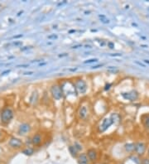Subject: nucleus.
I'll return each instance as SVG.
<instances>
[{
  "label": "nucleus",
  "instance_id": "1",
  "mask_svg": "<svg viewBox=\"0 0 149 164\" xmlns=\"http://www.w3.org/2000/svg\"><path fill=\"white\" fill-rule=\"evenodd\" d=\"M14 117V111L11 107H4L0 112V122L3 125H8Z\"/></svg>",
  "mask_w": 149,
  "mask_h": 164
},
{
  "label": "nucleus",
  "instance_id": "2",
  "mask_svg": "<svg viewBox=\"0 0 149 164\" xmlns=\"http://www.w3.org/2000/svg\"><path fill=\"white\" fill-rule=\"evenodd\" d=\"M51 93L53 96V98L56 100H59L62 98L63 96V92H62V89L61 85H57V84H55V85H51Z\"/></svg>",
  "mask_w": 149,
  "mask_h": 164
},
{
  "label": "nucleus",
  "instance_id": "3",
  "mask_svg": "<svg viewBox=\"0 0 149 164\" xmlns=\"http://www.w3.org/2000/svg\"><path fill=\"white\" fill-rule=\"evenodd\" d=\"M74 86L79 94H85L87 90V85L83 79L76 80L74 83Z\"/></svg>",
  "mask_w": 149,
  "mask_h": 164
},
{
  "label": "nucleus",
  "instance_id": "4",
  "mask_svg": "<svg viewBox=\"0 0 149 164\" xmlns=\"http://www.w3.org/2000/svg\"><path fill=\"white\" fill-rule=\"evenodd\" d=\"M8 146L12 149H20L22 148L23 142L20 138H16V137H12L8 141Z\"/></svg>",
  "mask_w": 149,
  "mask_h": 164
},
{
  "label": "nucleus",
  "instance_id": "5",
  "mask_svg": "<svg viewBox=\"0 0 149 164\" xmlns=\"http://www.w3.org/2000/svg\"><path fill=\"white\" fill-rule=\"evenodd\" d=\"M113 123H114V122H113V120L110 119V117L109 118H105L102 120V122L101 123L99 124V131L100 132V133H104L105 132L106 130H107L109 127H110Z\"/></svg>",
  "mask_w": 149,
  "mask_h": 164
},
{
  "label": "nucleus",
  "instance_id": "6",
  "mask_svg": "<svg viewBox=\"0 0 149 164\" xmlns=\"http://www.w3.org/2000/svg\"><path fill=\"white\" fill-rule=\"evenodd\" d=\"M31 131V126L29 123H23L18 128V133L20 135H26Z\"/></svg>",
  "mask_w": 149,
  "mask_h": 164
},
{
  "label": "nucleus",
  "instance_id": "7",
  "mask_svg": "<svg viewBox=\"0 0 149 164\" xmlns=\"http://www.w3.org/2000/svg\"><path fill=\"white\" fill-rule=\"evenodd\" d=\"M121 95L124 97L125 99L130 100V101H134V100L137 99L138 97V93L134 91V90H132L131 92H128V93H122Z\"/></svg>",
  "mask_w": 149,
  "mask_h": 164
},
{
  "label": "nucleus",
  "instance_id": "8",
  "mask_svg": "<svg viewBox=\"0 0 149 164\" xmlns=\"http://www.w3.org/2000/svg\"><path fill=\"white\" fill-rule=\"evenodd\" d=\"M134 150L138 155H142L146 151V145L144 144L143 143L138 142V143H137L135 144Z\"/></svg>",
  "mask_w": 149,
  "mask_h": 164
},
{
  "label": "nucleus",
  "instance_id": "9",
  "mask_svg": "<svg viewBox=\"0 0 149 164\" xmlns=\"http://www.w3.org/2000/svg\"><path fill=\"white\" fill-rule=\"evenodd\" d=\"M86 154H87V156H88L89 160H90L91 162H95L96 160H97L98 153H97V152H96V150H94V148L88 149Z\"/></svg>",
  "mask_w": 149,
  "mask_h": 164
},
{
  "label": "nucleus",
  "instance_id": "10",
  "mask_svg": "<svg viewBox=\"0 0 149 164\" xmlns=\"http://www.w3.org/2000/svg\"><path fill=\"white\" fill-rule=\"evenodd\" d=\"M42 137L41 135V133H36L32 136V143L34 146H38L42 143Z\"/></svg>",
  "mask_w": 149,
  "mask_h": 164
},
{
  "label": "nucleus",
  "instance_id": "11",
  "mask_svg": "<svg viewBox=\"0 0 149 164\" xmlns=\"http://www.w3.org/2000/svg\"><path fill=\"white\" fill-rule=\"evenodd\" d=\"M87 113H88V109H87V107L83 105L81 106L80 108L79 109V119H85L87 116Z\"/></svg>",
  "mask_w": 149,
  "mask_h": 164
},
{
  "label": "nucleus",
  "instance_id": "12",
  "mask_svg": "<svg viewBox=\"0 0 149 164\" xmlns=\"http://www.w3.org/2000/svg\"><path fill=\"white\" fill-rule=\"evenodd\" d=\"M79 161L80 164H88L89 158L86 153H81L79 155Z\"/></svg>",
  "mask_w": 149,
  "mask_h": 164
},
{
  "label": "nucleus",
  "instance_id": "13",
  "mask_svg": "<svg viewBox=\"0 0 149 164\" xmlns=\"http://www.w3.org/2000/svg\"><path fill=\"white\" fill-rule=\"evenodd\" d=\"M22 153L26 156H31L34 153V150H33V148H26L22 150Z\"/></svg>",
  "mask_w": 149,
  "mask_h": 164
},
{
  "label": "nucleus",
  "instance_id": "14",
  "mask_svg": "<svg viewBox=\"0 0 149 164\" xmlns=\"http://www.w3.org/2000/svg\"><path fill=\"white\" fill-rule=\"evenodd\" d=\"M110 119L113 120V122L114 123H118L119 120H120V116H119L117 113H114L111 115Z\"/></svg>",
  "mask_w": 149,
  "mask_h": 164
},
{
  "label": "nucleus",
  "instance_id": "15",
  "mask_svg": "<svg viewBox=\"0 0 149 164\" xmlns=\"http://www.w3.org/2000/svg\"><path fill=\"white\" fill-rule=\"evenodd\" d=\"M134 148H135V144H133V143H127V144L125 145V150L129 153L133 151Z\"/></svg>",
  "mask_w": 149,
  "mask_h": 164
},
{
  "label": "nucleus",
  "instance_id": "16",
  "mask_svg": "<svg viewBox=\"0 0 149 164\" xmlns=\"http://www.w3.org/2000/svg\"><path fill=\"white\" fill-rule=\"evenodd\" d=\"M69 151H70V153H71V154L73 157H76V156H77L78 151H77V149H76L74 146H70V147H69Z\"/></svg>",
  "mask_w": 149,
  "mask_h": 164
},
{
  "label": "nucleus",
  "instance_id": "17",
  "mask_svg": "<svg viewBox=\"0 0 149 164\" xmlns=\"http://www.w3.org/2000/svg\"><path fill=\"white\" fill-rule=\"evenodd\" d=\"M99 18H100V21H101L103 23H104V24H108V23H109V20L107 18H106L105 15L99 14Z\"/></svg>",
  "mask_w": 149,
  "mask_h": 164
},
{
  "label": "nucleus",
  "instance_id": "18",
  "mask_svg": "<svg viewBox=\"0 0 149 164\" xmlns=\"http://www.w3.org/2000/svg\"><path fill=\"white\" fill-rule=\"evenodd\" d=\"M107 70H108V71L110 73H118L119 71L118 69L116 67V66H108Z\"/></svg>",
  "mask_w": 149,
  "mask_h": 164
},
{
  "label": "nucleus",
  "instance_id": "19",
  "mask_svg": "<svg viewBox=\"0 0 149 164\" xmlns=\"http://www.w3.org/2000/svg\"><path fill=\"white\" fill-rule=\"evenodd\" d=\"M98 61V59L97 58H92V59H89L87 61H85L84 64H89V63H94V62H97Z\"/></svg>",
  "mask_w": 149,
  "mask_h": 164
},
{
  "label": "nucleus",
  "instance_id": "20",
  "mask_svg": "<svg viewBox=\"0 0 149 164\" xmlns=\"http://www.w3.org/2000/svg\"><path fill=\"white\" fill-rule=\"evenodd\" d=\"M74 147L75 148L77 149V151L79 152V151H80V150L82 149V146L79 144V143H75V145H74Z\"/></svg>",
  "mask_w": 149,
  "mask_h": 164
},
{
  "label": "nucleus",
  "instance_id": "21",
  "mask_svg": "<svg viewBox=\"0 0 149 164\" xmlns=\"http://www.w3.org/2000/svg\"><path fill=\"white\" fill-rule=\"evenodd\" d=\"M13 46H22V42H20V41H15L13 42Z\"/></svg>",
  "mask_w": 149,
  "mask_h": 164
},
{
  "label": "nucleus",
  "instance_id": "22",
  "mask_svg": "<svg viewBox=\"0 0 149 164\" xmlns=\"http://www.w3.org/2000/svg\"><path fill=\"white\" fill-rule=\"evenodd\" d=\"M47 37H48V39H56L58 36L56 34H52V35H49Z\"/></svg>",
  "mask_w": 149,
  "mask_h": 164
},
{
  "label": "nucleus",
  "instance_id": "23",
  "mask_svg": "<svg viewBox=\"0 0 149 164\" xmlns=\"http://www.w3.org/2000/svg\"><path fill=\"white\" fill-rule=\"evenodd\" d=\"M144 123H145V125L147 126V128H149V116H147V119L144 120Z\"/></svg>",
  "mask_w": 149,
  "mask_h": 164
},
{
  "label": "nucleus",
  "instance_id": "24",
  "mask_svg": "<svg viewBox=\"0 0 149 164\" xmlns=\"http://www.w3.org/2000/svg\"><path fill=\"white\" fill-rule=\"evenodd\" d=\"M108 46L110 49H113V48L114 47V43H113L112 42H108Z\"/></svg>",
  "mask_w": 149,
  "mask_h": 164
},
{
  "label": "nucleus",
  "instance_id": "25",
  "mask_svg": "<svg viewBox=\"0 0 149 164\" xmlns=\"http://www.w3.org/2000/svg\"><path fill=\"white\" fill-rule=\"evenodd\" d=\"M112 86V84L110 83H109V84H106L105 86H104V90H109V89H110V87Z\"/></svg>",
  "mask_w": 149,
  "mask_h": 164
},
{
  "label": "nucleus",
  "instance_id": "26",
  "mask_svg": "<svg viewBox=\"0 0 149 164\" xmlns=\"http://www.w3.org/2000/svg\"><path fill=\"white\" fill-rule=\"evenodd\" d=\"M103 66V64H99V65H97V66H92L91 69L92 70H94V69H98L99 67H102Z\"/></svg>",
  "mask_w": 149,
  "mask_h": 164
},
{
  "label": "nucleus",
  "instance_id": "27",
  "mask_svg": "<svg viewBox=\"0 0 149 164\" xmlns=\"http://www.w3.org/2000/svg\"><path fill=\"white\" fill-rule=\"evenodd\" d=\"M109 56H122V54L120 53H113V54H109Z\"/></svg>",
  "mask_w": 149,
  "mask_h": 164
},
{
  "label": "nucleus",
  "instance_id": "28",
  "mask_svg": "<svg viewBox=\"0 0 149 164\" xmlns=\"http://www.w3.org/2000/svg\"><path fill=\"white\" fill-rule=\"evenodd\" d=\"M34 74V72L33 71H29V72H24L23 73V75H32Z\"/></svg>",
  "mask_w": 149,
  "mask_h": 164
},
{
  "label": "nucleus",
  "instance_id": "29",
  "mask_svg": "<svg viewBox=\"0 0 149 164\" xmlns=\"http://www.w3.org/2000/svg\"><path fill=\"white\" fill-rule=\"evenodd\" d=\"M79 47H82V45L79 44V45H75V46H73L71 49H77V48H79Z\"/></svg>",
  "mask_w": 149,
  "mask_h": 164
},
{
  "label": "nucleus",
  "instance_id": "30",
  "mask_svg": "<svg viewBox=\"0 0 149 164\" xmlns=\"http://www.w3.org/2000/svg\"><path fill=\"white\" fill-rule=\"evenodd\" d=\"M134 62L136 63V64H138V65H139V66H142V67H144V68L146 67V66H145L144 64H142V63H141V62H139V61H135Z\"/></svg>",
  "mask_w": 149,
  "mask_h": 164
},
{
  "label": "nucleus",
  "instance_id": "31",
  "mask_svg": "<svg viewBox=\"0 0 149 164\" xmlns=\"http://www.w3.org/2000/svg\"><path fill=\"white\" fill-rule=\"evenodd\" d=\"M142 164H149V159H144L143 161H142Z\"/></svg>",
  "mask_w": 149,
  "mask_h": 164
},
{
  "label": "nucleus",
  "instance_id": "32",
  "mask_svg": "<svg viewBox=\"0 0 149 164\" xmlns=\"http://www.w3.org/2000/svg\"><path fill=\"white\" fill-rule=\"evenodd\" d=\"M30 48H32L31 46H24V48H21V51H26V50H28Z\"/></svg>",
  "mask_w": 149,
  "mask_h": 164
},
{
  "label": "nucleus",
  "instance_id": "33",
  "mask_svg": "<svg viewBox=\"0 0 149 164\" xmlns=\"http://www.w3.org/2000/svg\"><path fill=\"white\" fill-rule=\"evenodd\" d=\"M9 72H10V70H7V71H3L1 75H6V74H7V73H9Z\"/></svg>",
  "mask_w": 149,
  "mask_h": 164
},
{
  "label": "nucleus",
  "instance_id": "34",
  "mask_svg": "<svg viewBox=\"0 0 149 164\" xmlns=\"http://www.w3.org/2000/svg\"><path fill=\"white\" fill-rule=\"evenodd\" d=\"M22 34H20V35H18V36H14L12 38H19V37H22Z\"/></svg>",
  "mask_w": 149,
  "mask_h": 164
},
{
  "label": "nucleus",
  "instance_id": "35",
  "mask_svg": "<svg viewBox=\"0 0 149 164\" xmlns=\"http://www.w3.org/2000/svg\"><path fill=\"white\" fill-rule=\"evenodd\" d=\"M29 65H21V66H18V67H28Z\"/></svg>",
  "mask_w": 149,
  "mask_h": 164
},
{
  "label": "nucleus",
  "instance_id": "36",
  "mask_svg": "<svg viewBox=\"0 0 149 164\" xmlns=\"http://www.w3.org/2000/svg\"><path fill=\"white\" fill-rule=\"evenodd\" d=\"M68 56L67 53H64L63 55H59V57H63V56Z\"/></svg>",
  "mask_w": 149,
  "mask_h": 164
},
{
  "label": "nucleus",
  "instance_id": "37",
  "mask_svg": "<svg viewBox=\"0 0 149 164\" xmlns=\"http://www.w3.org/2000/svg\"><path fill=\"white\" fill-rule=\"evenodd\" d=\"M76 70H77V67H76V68H73V69H69V71H76Z\"/></svg>",
  "mask_w": 149,
  "mask_h": 164
},
{
  "label": "nucleus",
  "instance_id": "38",
  "mask_svg": "<svg viewBox=\"0 0 149 164\" xmlns=\"http://www.w3.org/2000/svg\"><path fill=\"white\" fill-rule=\"evenodd\" d=\"M143 62L146 63V64H148V65H149V60H144Z\"/></svg>",
  "mask_w": 149,
  "mask_h": 164
},
{
  "label": "nucleus",
  "instance_id": "39",
  "mask_svg": "<svg viewBox=\"0 0 149 164\" xmlns=\"http://www.w3.org/2000/svg\"><path fill=\"white\" fill-rule=\"evenodd\" d=\"M72 32H75V30H71V31L69 32V33H72Z\"/></svg>",
  "mask_w": 149,
  "mask_h": 164
},
{
  "label": "nucleus",
  "instance_id": "40",
  "mask_svg": "<svg viewBox=\"0 0 149 164\" xmlns=\"http://www.w3.org/2000/svg\"><path fill=\"white\" fill-rule=\"evenodd\" d=\"M22 12H23V11H20V12L18 13V16H20V15H21V13H22Z\"/></svg>",
  "mask_w": 149,
  "mask_h": 164
},
{
  "label": "nucleus",
  "instance_id": "41",
  "mask_svg": "<svg viewBox=\"0 0 149 164\" xmlns=\"http://www.w3.org/2000/svg\"><path fill=\"white\" fill-rule=\"evenodd\" d=\"M2 134H3V133H2V130H0V138L2 137Z\"/></svg>",
  "mask_w": 149,
  "mask_h": 164
},
{
  "label": "nucleus",
  "instance_id": "42",
  "mask_svg": "<svg viewBox=\"0 0 149 164\" xmlns=\"http://www.w3.org/2000/svg\"><path fill=\"white\" fill-rule=\"evenodd\" d=\"M46 63H42H42H41V64H40L39 66H44V65H46Z\"/></svg>",
  "mask_w": 149,
  "mask_h": 164
},
{
  "label": "nucleus",
  "instance_id": "43",
  "mask_svg": "<svg viewBox=\"0 0 149 164\" xmlns=\"http://www.w3.org/2000/svg\"><path fill=\"white\" fill-rule=\"evenodd\" d=\"M148 154H149V149H148Z\"/></svg>",
  "mask_w": 149,
  "mask_h": 164
},
{
  "label": "nucleus",
  "instance_id": "44",
  "mask_svg": "<svg viewBox=\"0 0 149 164\" xmlns=\"http://www.w3.org/2000/svg\"><path fill=\"white\" fill-rule=\"evenodd\" d=\"M118 164H123V163H118Z\"/></svg>",
  "mask_w": 149,
  "mask_h": 164
}]
</instances>
